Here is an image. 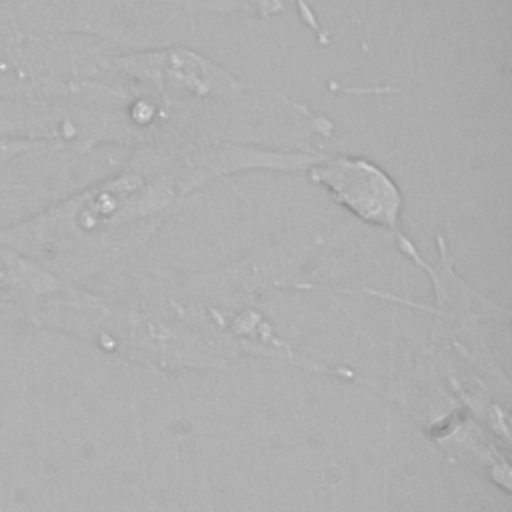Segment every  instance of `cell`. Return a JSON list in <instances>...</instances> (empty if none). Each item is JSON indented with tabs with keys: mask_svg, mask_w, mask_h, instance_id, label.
Segmentation results:
<instances>
[{
	"mask_svg": "<svg viewBox=\"0 0 512 512\" xmlns=\"http://www.w3.org/2000/svg\"><path fill=\"white\" fill-rule=\"evenodd\" d=\"M338 204L376 226H396L402 196L384 170L366 158H332L312 170Z\"/></svg>",
	"mask_w": 512,
	"mask_h": 512,
	"instance_id": "obj_1",
	"label": "cell"
},
{
	"mask_svg": "<svg viewBox=\"0 0 512 512\" xmlns=\"http://www.w3.org/2000/svg\"><path fill=\"white\" fill-rule=\"evenodd\" d=\"M72 114L66 102L0 100V134L46 138L70 146L78 136Z\"/></svg>",
	"mask_w": 512,
	"mask_h": 512,
	"instance_id": "obj_2",
	"label": "cell"
},
{
	"mask_svg": "<svg viewBox=\"0 0 512 512\" xmlns=\"http://www.w3.org/2000/svg\"><path fill=\"white\" fill-rule=\"evenodd\" d=\"M0 100H10L8 98V94H6V88H4V84L0 82Z\"/></svg>",
	"mask_w": 512,
	"mask_h": 512,
	"instance_id": "obj_3",
	"label": "cell"
}]
</instances>
